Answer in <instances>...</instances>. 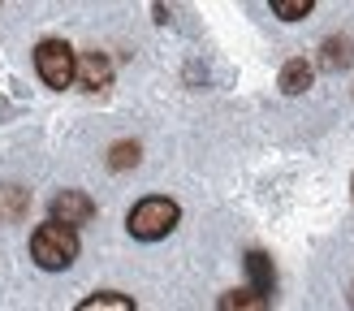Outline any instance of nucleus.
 <instances>
[{"label":"nucleus","instance_id":"1","mask_svg":"<svg viewBox=\"0 0 354 311\" xmlns=\"http://www.w3.org/2000/svg\"><path fill=\"white\" fill-rule=\"evenodd\" d=\"M30 255H35V264L48 268V272L69 268L78 259V229H65V225H57V220L39 225L35 238H30Z\"/></svg>","mask_w":354,"mask_h":311},{"label":"nucleus","instance_id":"2","mask_svg":"<svg viewBox=\"0 0 354 311\" xmlns=\"http://www.w3.org/2000/svg\"><path fill=\"white\" fill-rule=\"evenodd\" d=\"M177 216H182V207H177L173 199H165V195H147V199H138L134 207H130V234L138 238V242H160L165 234H173V225H177Z\"/></svg>","mask_w":354,"mask_h":311},{"label":"nucleus","instance_id":"3","mask_svg":"<svg viewBox=\"0 0 354 311\" xmlns=\"http://www.w3.org/2000/svg\"><path fill=\"white\" fill-rule=\"evenodd\" d=\"M35 69H39V78L48 86L65 91V86L78 78V57H74V48H69L65 39H44L39 48H35Z\"/></svg>","mask_w":354,"mask_h":311},{"label":"nucleus","instance_id":"4","mask_svg":"<svg viewBox=\"0 0 354 311\" xmlns=\"http://www.w3.org/2000/svg\"><path fill=\"white\" fill-rule=\"evenodd\" d=\"M52 220L65 225V229H78V225L95 220V199L82 195V190H61V195L52 199Z\"/></svg>","mask_w":354,"mask_h":311},{"label":"nucleus","instance_id":"5","mask_svg":"<svg viewBox=\"0 0 354 311\" xmlns=\"http://www.w3.org/2000/svg\"><path fill=\"white\" fill-rule=\"evenodd\" d=\"M78 82L86 86V91H104V86L113 82V61L104 57V52H86V57L78 61Z\"/></svg>","mask_w":354,"mask_h":311},{"label":"nucleus","instance_id":"6","mask_svg":"<svg viewBox=\"0 0 354 311\" xmlns=\"http://www.w3.org/2000/svg\"><path fill=\"white\" fill-rule=\"evenodd\" d=\"M350 61H354V39L350 35H328L320 44V69H328V74L350 69Z\"/></svg>","mask_w":354,"mask_h":311},{"label":"nucleus","instance_id":"7","mask_svg":"<svg viewBox=\"0 0 354 311\" xmlns=\"http://www.w3.org/2000/svg\"><path fill=\"white\" fill-rule=\"evenodd\" d=\"M268 307H272V294H259V290H229L216 303V311H268Z\"/></svg>","mask_w":354,"mask_h":311},{"label":"nucleus","instance_id":"8","mask_svg":"<svg viewBox=\"0 0 354 311\" xmlns=\"http://www.w3.org/2000/svg\"><path fill=\"white\" fill-rule=\"evenodd\" d=\"M307 86H311V65L303 57H294V61L281 65V91H286V95H303Z\"/></svg>","mask_w":354,"mask_h":311},{"label":"nucleus","instance_id":"9","mask_svg":"<svg viewBox=\"0 0 354 311\" xmlns=\"http://www.w3.org/2000/svg\"><path fill=\"white\" fill-rule=\"evenodd\" d=\"M30 207V190L22 186H0V220H17Z\"/></svg>","mask_w":354,"mask_h":311},{"label":"nucleus","instance_id":"10","mask_svg":"<svg viewBox=\"0 0 354 311\" xmlns=\"http://www.w3.org/2000/svg\"><path fill=\"white\" fill-rule=\"evenodd\" d=\"M246 272H251V290L272 294V264L263 251H246Z\"/></svg>","mask_w":354,"mask_h":311},{"label":"nucleus","instance_id":"11","mask_svg":"<svg viewBox=\"0 0 354 311\" xmlns=\"http://www.w3.org/2000/svg\"><path fill=\"white\" fill-rule=\"evenodd\" d=\"M78 311H134V303L126 299V294H117V290H100V294H91V299H82Z\"/></svg>","mask_w":354,"mask_h":311},{"label":"nucleus","instance_id":"12","mask_svg":"<svg viewBox=\"0 0 354 311\" xmlns=\"http://www.w3.org/2000/svg\"><path fill=\"white\" fill-rule=\"evenodd\" d=\"M138 160H143V147L134 138H121V143L109 147V169H134Z\"/></svg>","mask_w":354,"mask_h":311},{"label":"nucleus","instance_id":"13","mask_svg":"<svg viewBox=\"0 0 354 311\" xmlns=\"http://www.w3.org/2000/svg\"><path fill=\"white\" fill-rule=\"evenodd\" d=\"M315 9V0H272V13L286 17V22H298V17H307Z\"/></svg>","mask_w":354,"mask_h":311},{"label":"nucleus","instance_id":"14","mask_svg":"<svg viewBox=\"0 0 354 311\" xmlns=\"http://www.w3.org/2000/svg\"><path fill=\"white\" fill-rule=\"evenodd\" d=\"M346 299H350V307H354V281H350V294H346Z\"/></svg>","mask_w":354,"mask_h":311},{"label":"nucleus","instance_id":"15","mask_svg":"<svg viewBox=\"0 0 354 311\" xmlns=\"http://www.w3.org/2000/svg\"><path fill=\"white\" fill-rule=\"evenodd\" d=\"M350 195H354V178H350Z\"/></svg>","mask_w":354,"mask_h":311}]
</instances>
